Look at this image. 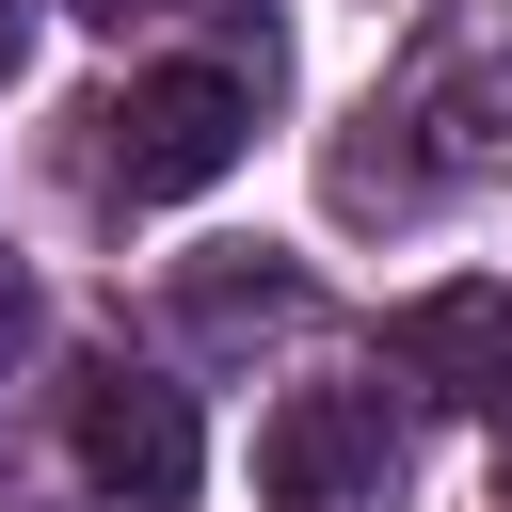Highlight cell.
<instances>
[{
	"instance_id": "obj_1",
	"label": "cell",
	"mask_w": 512,
	"mask_h": 512,
	"mask_svg": "<svg viewBox=\"0 0 512 512\" xmlns=\"http://www.w3.org/2000/svg\"><path fill=\"white\" fill-rule=\"evenodd\" d=\"M240 128H256V96L224 80V64H160V80H128L112 96V176L160 208V192H208L224 160H240Z\"/></svg>"
},
{
	"instance_id": "obj_2",
	"label": "cell",
	"mask_w": 512,
	"mask_h": 512,
	"mask_svg": "<svg viewBox=\"0 0 512 512\" xmlns=\"http://www.w3.org/2000/svg\"><path fill=\"white\" fill-rule=\"evenodd\" d=\"M80 464H96L128 512H176V496L208 480V432H192V400H176V384L96 368V384H80Z\"/></svg>"
},
{
	"instance_id": "obj_3",
	"label": "cell",
	"mask_w": 512,
	"mask_h": 512,
	"mask_svg": "<svg viewBox=\"0 0 512 512\" xmlns=\"http://www.w3.org/2000/svg\"><path fill=\"white\" fill-rule=\"evenodd\" d=\"M384 352L432 384V400H512V288H416L400 320H384Z\"/></svg>"
},
{
	"instance_id": "obj_4",
	"label": "cell",
	"mask_w": 512,
	"mask_h": 512,
	"mask_svg": "<svg viewBox=\"0 0 512 512\" xmlns=\"http://www.w3.org/2000/svg\"><path fill=\"white\" fill-rule=\"evenodd\" d=\"M352 480H368V400H352V384H304V400L256 432V496H272V512H336Z\"/></svg>"
},
{
	"instance_id": "obj_5",
	"label": "cell",
	"mask_w": 512,
	"mask_h": 512,
	"mask_svg": "<svg viewBox=\"0 0 512 512\" xmlns=\"http://www.w3.org/2000/svg\"><path fill=\"white\" fill-rule=\"evenodd\" d=\"M16 64H32V0H0V80H16Z\"/></svg>"
},
{
	"instance_id": "obj_6",
	"label": "cell",
	"mask_w": 512,
	"mask_h": 512,
	"mask_svg": "<svg viewBox=\"0 0 512 512\" xmlns=\"http://www.w3.org/2000/svg\"><path fill=\"white\" fill-rule=\"evenodd\" d=\"M16 336H32V288H16V272H0V352H16Z\"/></svg>"
}]
</instances>
